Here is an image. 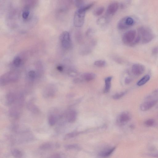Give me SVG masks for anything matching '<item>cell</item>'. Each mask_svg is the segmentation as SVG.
Segmentation results:
<instances>
[{
    "instance_id": "14",
    "label": "cell",
    "mask_w": 158,
    "mask_h": 158,
    "mask_svg": "<svg viewBox=\"0 0 158 158\" xmlns=\"http://www.w3.org/2000/svg\"><path fill=\"white\" fill-rule=\"evenodd\" d=\"M77 113L76 111H72L69 112L68 115V120L70 123L75 122L76 118Z\"/></svg>"
},
{
    "instance_id": "32",
    "label": "cell",
    "mask_w": 158,
    "mask_h": 158,
    "mask_svg": "<svg viewBox=\"0 0 158 158\" xmlns=\"http://www.w3.org/2000/svg\"><path fill=\"white\" fill-rule=\"evenodd\" d=\"M57 69L60 71H63V67L61 66H59L57 67Z\"/></svg>"
},
{
    "instance_id": "26",
    "label": "cell",
    "mask_w": 158,
    "mask_h": 158,
    "mask_svg": "<svg viewBox=\"0 0 158 158\" xmlns=\"http://www.w3.org/2000/svg\"><path fill=\"white\" fill-rule=\"evenodd\" d=\"M29 77L32 79L34 80L36 76V74L35 72L34 71H30L28 73Z\"/></svg>"
},
{
    "instance_id": "30",
    "label": "cell",
    "mask_w": 158,
    "mask_h": 158,
    "mask_svg": "<svg viewBox=\"0 0 158 158\" xmlns=\"http://www.w3.org/2000/svg\"><path fill=\"white\" fill-rule=\"evenodd\" d=\"M105 19L104 18H101L97 21V23L99 25L103 24H104L105 22Z\"/></svg>"
},
{
    "instance_id": "11",
    "label": "cell",
    "mask_w": 158,
    "mask_h": 158,
    "mask_svg": "<svg viewBox=\"0 0 158 158\" xmlns=\"http://www.w3.org/2000/svg\"><path fill=\"white\" fill-rule=\"evenodd\" d=\"M17 78V77L14 74L8 73L3 76L2 78L1 79V81L3 82L6 83L8 82L15 81Z\"/></svg>"
},
{
    "instance_id": "21",
    "label": "cell",
    "mask_w": 158,
    "mask_h": 158,
    "mask_svg": "<svg viewBox=\"0 0 158 158\" xmlns=\"http://www.w3.org/2000/svg\"><path fill=\"white\" fill-rule=\"evenodd\" d=\"M106 62L103 60H97L94 62V65L97 67H104L106 65Z\"/></svg>"
},
{
    "instance_id": "8",
    "label": "cell",
    "mask_w": 158,
    "mask_h": 158,
    "mask_svg": "<svg viewBox=\"0 0 158 158\" xmlns=\"http://www.w3.org/2000/svg\"><path fill=\"white\" fill-rule=\"evenodd\" d=\"M157 100H153L145 102L141 105L140 109L143 111L149 110L155 106L157 103Z\"/></svg>"
},
{
    "instance_id": "24",
    "label": "cell",
    "mask_w": 158,
    "mask_h": 158,
    "mask_svg": "<svg viewBox=\"0 0 158 158\" xmlns=\"http://www.w3.org/2000/svg\"><path fill=\"white\" fill-rule=\"evenodd\" d=\"M155 122V120L154 119H150L146 121L145 124L146 126L151 127L154 125Z\"/></svg>"
},
{
    "instance_id": "17",
    "label": "cell",
    "mask_w": 158,
    "mask_h": 158,
    "mask_svg": "<svg viewBox=\"0 0 158 158\" xmlns=\"http://www.w3.org/2000/svg\"><path fill=\"white\" fill-rule=\"evenodd\" d=\"M83 78L87 81H90L93 80L95 77V75L93 73H86L83 75Z\"/></svg>"
},
{
    "instance_id": "2",
    "label": "cell",
    "mask_w": 158,
    "mask_h": 158,
    "mask_svg": "<svg viewBox=\"0 0 158 158\" xmlns=\"http://www.w3.org/2000/svg\"><path fill=\"white\" fill-rule=\"evenodd\" d=\"M137 33L139 43L147 44L150 42L154 38V34L149 27L142 26L138 28Z\"/></svg>"
},
{
    "instance_id": "18",
    "label": "cell",
    "mask_w": 158,
    "mask_h": 158,
    "mask_svg": "<svg viewBox=\"0 0 158 158\" xmlns=\"http://www.w3.org/2000/svg\"><path fill=\"white\" fill-rule=\"evenodd\" d=\"M104 11V8L101 6L97 8L94 12V14L95 16H99L103 13Z\"/></svg>"
},
{
    "instance_id": "15",
    "label": "cell",
    "mask_w": 158,
    "mask_h": 158,
    "mask_svg": "<svg viewBox=\"0 0 158 158\" xmlns=\"http://www.w3.org/2000/svg\"><path fill=\"white\" fill-rule=\"evenodd\" d=\"M12 156L15 158H21L23 156V152L19 150L14 149L11 151Z\"/></svg>"
},
{
    "instance_id": "28",
    "label": "cell",
    "mask_w": 158,
    "mask_h": 158,
    "mask_svg": "<svg viewBox=\"0 0 158 158\" xmlns=\"http://www.w3.org/2000/svg\"><path fill=\"white\" fill-rule=\"evenodd\" d=\"M83 2L84 1H75V3L76 6L80 8L83 6L82 5L83 4Z\"/></svg>"
},
{
    "instance_id": "27",
    "label": "cell",
    "mask_w": 158,
    "mask_h": 158,
    "mask_svg": "<svg viewBox=\"0 0 158 158\" xmlns=\"http://www.w3.org/2000/svg\"><path fill=\"white\" fill-rule=\"evenodd\" d=\"M30 14V12L28 10H25L23 12L22 16L25 19H26L28 17Z\"/></svg>"
},
{
    "instance_id": "10",
    "label": "cell",
    "mask_w": 158,
    "mask_h": 158,
    "mask_svg": "<svg viewBox=\"0 0 158 158\" xmlns=\"http://www.w3.org/2000/svg\"><path fill=\"white\" fill-rule=\"evenodd\" d=\"M131 119V114L128 112H124L120 115L119 121L121 124H125L128 122Z\"/></svg>"
},
{
    "instance_id": "31",
    "label": "cell",
    "mask_w": 158,
    "mask_h": 158,
    "mask_svg": "<svg viewBox=\"0 0 158 158\" xmlns=\"http://www.w3.org/2000/svg\"><path fill=\"white\" fill-rule=\"evenodd\" d=\"M152 53L154 54H156L158 53V47H155L153 49Z\"/></svg>"
},
{
    "instance_id": "7",
    "label": "cell",
    "mask_w": 158,
    "mask_h": 158,
    "mask_svg": "<svg viewBox=\"0 0 158 158\" xmlns=\"http://www.w3.org/2000/svg\"><path fill=\"white\" fill-rule=\"evenodd\" d=\"M145 67L143 65L140 64H136L133 65L132 70L133 74L136 76H140L144 72Z\"/></svg>"
},
{
    "instance_id": "1",
    "label": "cell",
    "mask_w": 158,
    "mask_h": 158,
    "mask_svg": "<svg viewBox=\"0 0 158 158\" xmlns=\"http://www.w3.org/2000/svg\"><path fill=\"white\" fill-rule=\"evenodd\" d=\"M93 6L90 3L79 8L75 12L74 18V24L77 27H82L84 24L86 12Z\"/></svg>"
},
{
    "instance_id": "33",
    "label": "cell",
    "mask_w": 158,
    "mask_h": 158,
    "mask_svg": "<svg viewBox=\"0 0 158 158\" xmlns=\"http://www.w3.org/2000/svg\"><path fill=\"white\" fill-rule=\"evenodd\" d=\"M131 81V80L129 78H126L125 80V83L126 84H128Z\"/></svg>"
},
{
    "instance_id": "22",
    "label": "cell",
    "mask_w": 158,
    "mask_h": 158,
    "mask_svg": "<svg viewBox=\"0 0 158 158\" xmlns=\"http://www.w3.org/2000/svg\"><path fill=\"white\" fill-rule=\"evenodd\" d=\"M57 122V119L53 115H51L49 119V124L50 126H53Z\"/></svg>"
},
{
    "instance_id": "16",
    "label": "cell",
    "mask_w": 158,
    "mask_h": 158,
    "mask_svg": "<svg viewBox=\"0 0 158 158\" xmlns=\"http://www.w3.org/2000/svg\"><path fill=\"white\" fill-rule=\"evenodd\" d=\"M150 77L148 75L144 76L137 83V85L139 86H142L145 85L150 80Z\"/></svg>"
},
{
    "instance_id": "34",
    "label": "cell",
    "mask_w": 158,
    "mask_h": 158,
    "mask_svg": "<svg viewBox=\"0 0 158 158\" xmlns=\"http://www.w3.org/2000/svg\"><path fill=\"white\" fill-rule=\"evenodd\" d=\"M150 155L153 157H158V154H152L151 155Z\"/></svg>"
},
{
    "instance_id": "13",
    "label": "cell",
    "mask_w": 158,
    "mask_h": 158,
    "mask_svg": "<svg viewBox=\"0 0 158 158\" xmlns=\"http://www.w3.org/2000/svg\"><path fill=\"white\" fill-rule=\"evenodd\" d=\"M112 78L111 77H109L105 78V85L104 90L105 93H108L109 91L111 86V82Z\"/></svg>"
},
{
    "instance_id": "6",
    "label": "cell",
    "mask_w": 158,
    "mask_h": 158,
    "mask_svg": "<svg viewBox=\"0 0 158 158\" xmlns=\"http://www.w3.org/2000/svg\"><path fill=\"white\" fill-rule=\"evenodd\" d=\"M59 145L57 143L47 142L43 143L39 146V149L42 150H49L56 149L59 147Z\"/></svg>"
},
{
    "instance_id": "29",
    "label": "cell",
    "mask_w": 158,
    "mask_h": 158,
    "mask_svg": "<svg viewBox=\"0 0 158 158\" xmlns=\"http://www.w3.org/2000/svg\"><path fill=\"white\" fill-rule=\"evenodd\" d=\"M48 158H61V155L58 153H55L49 156Z\"/></svg>"
},
{
    "instance_id": "19",
    "label": "cell",
    "mask_w": 158,
    "mask_h": 158,
    "mask_svg": "<svg viewBox=\"0 0 158 158\" xmlns=\"http://www.w3.org/2000/svg\"><path fill=\"white\" fill-rule=\"evenodd\" d=\"M80 133L78 132H73L69 133H68L65 136L64 138V140H66L67 139H71L74 137H75L78 135Z\"/></svg>"
},
{
    "instance_id": "20",
    "label": "cell",
    "mask_w": 158,
    "mask_h": 158,
    "mask_svg": "<svg viewBox=\"0 0 158 158\" xmlns=\"http://www.w3.org/2000/svg\"><path fill=\"white\" fill-rule=\"evenodd\" d=\"M13 64L15 67H20L22 63V60L19 56H16L14 58Z\"/></svg>"
},
{
    "instance_id": "5",
    "label": "cell",
    "mask_w": 158,
    "mask_h": 158,
    "mask_svg": "<svg viewBox=\"0 0 158 158\" xmlns=\"http://www.w3.org/2000/svg\"><path fill=\"white\" fill-rule=\"evenodd\" d=\"M60 40L63 47L66 49L70 48L71 46V39L70 34L67 31H65L60 35Z\"/></svg>"
},
{
    "instance_id": "3",
    "label": "cell",
    "mask_w": 158,
    "mask_h": 158,
    "mask_svg": "<svg viewBox=\"0 0 158 158\" xmlns=\"http://www.w3.org/2000/svg\"><path fill=\"white\" fill-rule=\"evenodd\" d=\"M122 41L124 44L132 46L139 43L137 32L135 30H131L126 32L123 35Z\"/></svg>"
},
{
    "instance_id": "9",
    "label": "cell",
    "mask_w": 158,
    "mask_h": 158,
    "mask_svg": "<svg viewBox=\"0 0 158 158\" xmlns=\"http://www.w3.org/2000/svg\"><path fill=\"white\" fill-rule=\"evenodd\" d=\"M119 8L117 2H113L110 4L107 9L106 13L109 15H113L117 12Z\"/></svg>"
},
{
    "instance_id": "4",
    "label": "cell",
    "mask_w": 158,
    "mask_h": 158,
    "mask_svg": "<svg viewBox=\"0 0 158 158\" xmlns=\"http://www.w3.org/2000/svg\"><path fill=\"white\" fill-rule=\"evenodd\" d=\"M133 19L130 16L124 17L120 20L118 23L117 27L120 30H124L128 28L135 24Z\"/></svg>"
},
{
    "instance_id": "12",
    "label": "cell",
    "mask_w": 158,
    "mask_h": 158,
    "mask_svg": "<svg viewBox=\"0 0 158 158\" xmlns=\"http://www.w3.org/2000/svg\"><path fill=\"white\" fill-rule=\"evenodd\" d=\"M115 149V147L110 148L109 149L100 152L99 154V156L103 157H107L109 156Z\"/></svg>"
},
{
    "instance_id": "25",
    "label": "cell",
    "mask_w": 158,
    "mask_h": 158,
    "mask_svg": "<svg viewBox=\"0 0 158 158\" xmlns=\"http://www.w3.org/2000/svg\"><path fill=\"white\" fill-rule=\"evenodd\" d=\"M126 92H123L114 95L113 98L115 100H118L123 96L126 94Z\"/></svg>"
},
{
    "instance_id": "23",
    "label": "cell",
    "mask_w": 158,
    "mask_h": 158,
    "mask_svg": "<svg viewBox=\"0 0 158 158\" xmlns=\"http://www.w3.org/2000/svg\"><path fill=\"white\" fill-rule=\"evenodd\" d=\"M65 148L67 150H71L74 149H78L80 147L78 145L76 144L67 145L65 146Z\"/></svg>"
}]
</instances>
